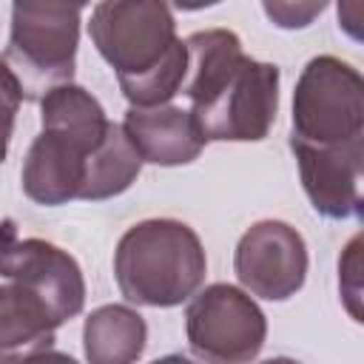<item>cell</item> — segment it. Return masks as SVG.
I'll use <instances>...</instances> for the list:
<instances>
[{"label": "cell", "mask_w": 364, "mask_h": 364, "mask_svg": "<svg viewBox=\"0 0 364 364\" xmlns=\"http://www.w3.org/2000/svg\"><path fill=\"white\" fill-rule=\"evenodd\" d=\"M338 282H341V296H344V304L350 310V316L355 321H361V236H353L350 245L344 247V259L338 262Z\"/></svg>", "instance_id": "cell-16"}, {"label": "cell", "mask_w": 364, "mask_h": 364, "mask_svg": "<svg viewBox=\"0 0 364 364\" xmlns=\"http://www.w3.org/2000/svg\"><path fill=\"white\" fill-rule=\"evenodd\" d=\"M233 270L242 287L267 301L296 296L307 279V247L296 228L279 219L250 225L233 253Z\"/></svg>", "instance_id": "cell-8"}, {"label": "cell", "mask_w": 364, "mask_h": 364, "mask_svg": "<svg viewBox=\"0 0 364 364\" xmlns=\"http://www.w3.org/2000/svg\"><path fill=\"white\" fill-rule=\"evenodd\" d=\"M185 333L205 364H250L264 347L267 318L245 290L219 282L191 299Z\"/></svg>", "instance_id": "cell-7"}, {"label": "cell", "mask_w": 364, "mask_h": 364, "mask_svg": "<svg viewBox=\"0 0 364 364\" xmlns=\"http://www.w3.org/2000/svg\"><path fill=\"white\" fill-rule=\"evenodd\" d=\"M0 276L31 290L57 324L74 318L85 304V279L77 259L46 239H17L0 256Z\"/></svg>", "instance_id": "cell-9"}, {"label": "cell", "mask_w": 364, "mask_h": 364, "mask_svg": "<svg viewBox=\"0 0 364 364\" xmlns=\"http://www.w3.org/2000/svg\"><path fill=\"white\" fill-rule=\"evenodd\" d=\"M88 34L117 71L131 108H159L179 94L188 71L173 14L156 0H105L91 11Z\"/></svg>", "instance_id": "cell-1"}, {"label": "cell", "mask_w": 364, "mask_h": 364, "mask_svg": "<svg viewBox=\"0 0 364 364\" xmlns=\"http://www.w3.org/2000/svg\"><path fill=\"white\" fill-rule=\"evenodd\" d=\"M122 131L139 151L142 162H154L165 168L188 165L205 148V136L199 134L191 111L176 105L128 108L122 119Z\"/></svg>", "instance_id": "cell-11"}, {"label": "cell", "mask_w": 364, "mask_h": 364, "mask_svg": "<svg viewBox=\"0 0 364 364\" xmlns=\"http://www.w3.org/2000/svg\"><path fill=\"white\" fill-rule=\"evenodd\" d=\"M290 151L299 162L301 188L316 208V213L327 219H350L361 216V159L364 139L347 145L316 148L290 139Z\"/></svg>", "instance_id": "cell-10"}, {"label": "cell", "mask_w": 364, "mask_h": 364, "mask_svg": "<svg viewBox=\"0 0 364 364\" xmlns=\"http://www.w3.org/2000/svg\"><path fill=\"white\" fill-rule=\"evenodd\" d=\"M151 364H193L191 358L179 355V353H171V355H162V358H154Z\"/></svg>", "instance_id": "cell-20"}, {"label": "cell", "mask_w": 364, "mask_h": 364, "mask_svg": "<svg viewBox=\"0 0 364 364\" xmlns=\"http://www.w3.org/2000/svg\"><path fill=\"white\" fill-rule=\"evenodd\" d=\"M259 364H301V361L287 358V355H276V358H267V361H259Z\"/></svg>", "instance_id": "cell-21"}, {"label": "cell", "mask_w": 364, "mask_h": 364, "mask_svg": "<svg viewBox=\"0 0 364 364\" xmlns=\"http://www.w3.org/2000/svg\"><path fill=\"white\" fill-rule=\"evenodd\" d=\"M142 171V156L122 131V125L108 122V131L100 142V148L85 159V176L77 199L102 202L111 196H119L131 188V182Z\"/></svg>", "instance_id": "cell-14"}, {"label": "cell", "mask_w": 364, "mask_h": 364, "mask_svg": "<svg viewBox=\"0 0 364 364\" xmlns=\"http://www.w3.org/2000/svg\"><path fill=\"white\" fill-rule=\"evenodd\" d=\"M276 108L279 65L245 54L225 80L191 105V117L205 142H259L270 134Z\"/></svg>", "instance_id": "cell-6"}, {"label": "cell", "mask_w": 364, "mask_h": 364, "mask_svg": "<svg viewBox=\"0 0 364 364\" xmlns=\"http://www.w3.org/2000/svg\"><path fill=\"white\" fill-rule=\"evenodd\" d=\"M208 259L193 228L179 219L131 225L114 250L119 293L139 307H176L205 282Z\"/></svg>", "instance_id": "cell-3"}, {"label": "cell", "mask_w": 364, "mask_h": 364, "mask_svg": "<svg viewBox=\"0 0 364 364\" xmlns=\"http://www.w3.org/2000/svg\"><path fill=\"white\" fill-rule=\"evenodd\" d=\"M148 324L125 304H102L82 324V350L88 364H136L145 353Z\"/></svg>", "instance_id": "cell-13"}, {"label": "cell", "mask_w": 364, "mask_h": 364, "mask_svg": "<svg viewBox=\"0 0 364 364\" xmlns=\"http://www.w3.org/2000/svg\"><path fill=\"white\" fill-rule=\"evenodd\" d=\"M82 6L14 3L6 65L20 82L23 100H43L48 91L74 82Z\"/></svg>", "instance_id": "cell-4"}, {"label": "cell", "mask_w": 364, "mask_h": 364, "mask_svg": "<svg viewBox=\"0 0 364 364\" xmlns=\"http://www.w3.org/2000/svg\"><path fill=\"white\" fill-rule=\"evenodd\" d=\"M321 11H324L321 0L318 3H264V14L282 28H301Z\"/></svg>", "instance_id": "cell-17"}, {"label": "cell", "mask_w": 364, "mask_h": 364, "mask_svg": "<svg viewBox=\"0 0 364 364\" xmlns=\"http://www.w3.org/2000/svg\"><path fill=\"white\" fill-rule=\"evenodd\" d=\"M290 139L316 148L364 139V80L350 63L321 54L301 68Z\"/></svg>", "instance_id": "cell-5"}, {"label": "cell", "mask_w": 364, "mask_h": 364, "mask_svg": "<svg viewBox=\"0 0 364 364\" xmlns=\"http://www.w3.org/2000/svg\"><path fill=\"white\" fill-rule=\"evenodd\" d=\"M40 122L23 162V191L37 205H65L80 196L85 159L100 148L108 117L91 91L68 82L40 100Z\"/></svg>", "instance_id": "cell-2"}, {"label": "cell", "mask_w": 364, "mask_h": 364, "mask_svg": "<svg viewBox=\"0 0 364 364\" xmlns=\"http://www.w3.org/2000/svg\"><path fill=\"white\" fill-rule=\"evenodd\" d=\"M20 102H23L20 82L11 74V68L6 65V60L0 57V162L9 154V142H11V131H14V117H17Z\"/></svg>", "instance_id": "cell-15"}, {"label": "cell", "mask_w": 364, "mask_h": 364, "mask_svg": "<svg viewBox=\"0 0 364 364\" xmlns=\"http://www.w3.org/2000/svg\"><path fill=\"white\" fill-rule=\"evenodd\" d=\"M6 364H77V358H71L68 353H57V350H43V353H31Z\"/></svg>", "instance_id": "cell-18"}, {"label": "cell", "mask_w": 364, "mask_h": 364, "mask_svg": "<svg viewBox=\"0 0 364 364\" xmlns=\"http://www.w3.org/2000/svg\"><path fill=\"white\" fill-rule=\"evenodd\" d=\"M57 327L51 310L31 290L14 282L0 284V364L51 350Z\"/></svg>", "instance_id": "cell-12"}, {"label": "cell", "mask_w": 364, "mask_h": 364, "mask_svg": "<svg viewBox=\"0 0 364 364\" xmlns=\"http://www.w3.org/2000/svg\"><path fill=\"white\" fill-rule=\"evenodd\" d=\"M14 239H17V228H14V222H11V219H0V253H3Z\"/></svg>", "instance_id": "cell-19"}]
</instances>
